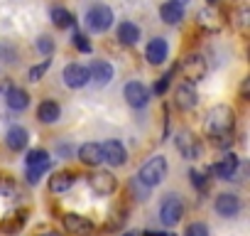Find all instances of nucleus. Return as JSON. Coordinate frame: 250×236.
I'll return each mask as SVG.
<instances>
[{"mask_svg": "<svg viewBox=\"0 0 250 236\" xmlns=\"http://www.w3.org/2000/svg\"><path fill=\"white\" fill-rule=\"evenodd\" d=\"M233 126H235V113L230 106H213L208 113H206V121H204V133L216 141V138H223V136H230L233 133Z\"/></svg>", "mask_w": 250, "mask_h": 236, "instance_id": "obj_1", "label": "nucleus"}, {"mask_svg": "<svg viewBox=\"0 0 250 236\" xmlns=\"http://www.w3.org/2000/svg\"><path fill=\"white\" fill-rule=\"evenodd\" d=\"M165 177H167V160H165L162 155L150 158V160L140 167V172H138V182L145 185L147 189H150V187H157Z\"/></svg>", "mask_w": 250, "mask_h": 236, "instance_id": "obj_2", "label": "nucleus"}, {"mask_svg": "<svg viewBox=\"0 0 250 236\" xmlns=\"http://www.w3.org/2000/svg\"><path fill=\"white\" fill-rule=\"evenodd\" d=\"M184 216V202L179 194H167L160 204V221L165 226H174Z\"/></svg>", "mask_w": 250, "mask_h": 236, "instance_id": "obj_3", "label": "nucleus"}, {"mask_svg": "<svg viewBox=\"0 0 250 236\" xmlns=\"http://www.w3.org/2000/svg\"><path fill=\"white\" fill-rule=\"evenodd\" d=\"M86 23L91 32H105L113 25V10L108 5H93L86 13Z\"/></svg>", "mask_w": 250, "mask_h": 236, "instance_id": "obj_4", "label": "nucleus"}, {"mask_svg": "<svg viewBox=\"0 0 250 236\" xmlns=\"http://www.w3.org/2000/svg\"><path fill=\"white\" fill-rule=\"evenodd\" d=\"M182 74H184V79H189V84H196V81H201L204 76H206V59L201 57V54H187L184 59H182Z\"/></svg>", "mask_w": 250, "mask_h": 236, "instance_id": "obj_5", "label": "nucleus"}, {"mask_svg": "<svg viewBox=\"0 0 250 236\" xmlns=\"http://www.w3.org/2000/svg\"><path fill=\"white\" fill-rule=\"evenodd\" d=\"M174 143H177V150H179L187 160H199V158H201V141H199L194 133L182 131Z\"/></svg>", "mask_w": 250, "mask_h": 236, "instance_id": "obj_6", "label": "nucleus"}, {"mask_svg": "<svg viewBox=\"0 0 250 236\" xmlns=\"http://www.w3.org/2000/svg\"><path fill=\"white\" fill-rule=\"evenodd\" d=\"M238 167H240V158L233 155V153H228L223 160L213 163V165L208 167V172H211L213 177H218V180H233L235 172H238Z\"/></svg>", "mask_w": 250, "mask_h": 236, "instance_id": "obj_7", "label": "nucleus"}, {"mask_svg": "<svg viewBox=\"0 0 250 236\" xmlns=\"http://www.w3.org/2000/svg\"><path fill=\"white\" fill-rule=\"evenodd\" d=\"M64 229H66L69 234H74V236H91V234L96 231V224H93L91 219H86V216L71 212V214L64 216Z\"/></svg>", "mask_w": 250, "mask_h": 236, "instance_id": "obj_8", "label": "nucleus"}, {"mask_svg": "<svg viewBox=\"0 0 250 236\" xmlns=\"http://www.w3.org/2000/svg\"><path fill=\"white\" fill-rule=\"evenodd\" d=\"M125 101H128L133 108H143L147 101H150V89L140 81H130V84H125Z\"/></svg>", "mask_w": 250, "mask_h": 236, "instance_id": "obj_9", "label": "nucleus"}, {"mask_svg": "<svg viewBox=\"0 0 250 236\" xmlns=\"http://www.w3.org/2000/svg\"><path fill=\"white\" fill-rule=\"evenodd\" d=\"M88 185H91V189H93L98 197H108V194H113L115 187H118V182H115V177H113L110 172H93L91 180H88Z\"/></svg>", "mask_w": 250, "mask_h": 236, "instance_id": "obj_10", "label": "nucleus"}, {"mask_svg": "<svg viewBox=\"0 0 250 236\" xmlns=\"http://www.w3.org/2000/svg\"><path fill=\"white\" fill-rule=\"evenodd\" d=\"M101 150H103V160H105L108 165H113V167H120V165H125V160H128V153H125L123 143H118V141L103 143Z\"/></svg>", "mask_w": 250, "mask_h": 236, "instance_id": "obj_11", "label": "nucleus"}, {"mask_svg": "<svg viewBox=\"0 0 250 236\" xmlns=\"http://www.w3.org/2000/svg\"><path fill=\"white\" fill-rule=\"evenodd\" d=\"M93 79L96 86H105L110 79H113V67L103 59H93L91 67H88V81Z\"/></svg>", "mask_w": 250, "mask_h": 236, "instance_id": "obj_12", "label": "nucleus"}, {"mask_svg": "<svg viewBox=\"0 0 250 236\" xmlns=\"http://www.w3.org/2000/svg\"><path fill=\"white\" fill-rule=\"evenodd\" d=\"M64 84L69 89H81L88 84V69L81 64H69L64 67Z\"/></svg>", "mask_w": 250, "mask_h": 236, "instance_id": "obj_13", "label": "nucleus"}, {"mask_svg": "<svg viewBox=\"0 0 250 236\" xmlns=\"http://www.w3.org/2000/svg\"><path fill=\"white\" fill-rule=\"evenodd\" d=\"M238 212H240V199H238L235 194L223 192V194L216 197V214H218V216L230 219V216H235Z\"/></svg>", "mask_w": 250, "mask_h": 236, "instance_id": "obj_14", "label": "nucleus"}, {"mask_svg": "<svg viewBox=\"0 0 250 236\" xmlns=\"http://www.w3.org/2000/svg\"><path fill=\"white\" fill-rule=\"evenodd\" d=\"M174 101H177V106H179L182 111H191V108H196V103H199V94H196V89H194L191 84H182V86L177 89V94H174Z\"/></svg>", "mask_w": 250, "mask_h": 236, "instance_id": "obj_15", "label": "nucleus"}, {"mask_svg": "<svg viewBox=\"0 0 250 236\" xmlns=\"http://www.w3.org/2000/svg\"><path fill=\"white\" fill-rule=\"evenodd\" d=\"M167 52H169L167 40L155 37V40H150V45H147V49H145V57H147L150 64H162V62L167 59Z\"/></svg>", "mask_w": 250, "mask_h": 236, "instance_id": "obj_16", "label": "nucleus"}, {"mask_svg": "<svg viewBox=\"0 0 250 236\" xmlns=\"http://www.w3.org/2000/svg\"><path fill=\"white\" fill-rule=\"evenodd\" d=\"M79 160L83 165H101L103 163V150H101V143H83L79 148Z\"/></svg>", "mask_w": 250, "mask_h": 236, "instance_id": "obj_17", "label": "nucleus"}, {"mask_svg": "<svg viewBox=\"0 0 250 236\" xmlns=\"http://www.w3.org/2000/svg\"><path fill=\"white\" fill-rule=\"evenodd\" d=\"M115 35H118L120 45L133 47V45H138V40H140V27H138V25H133V23H120Z\"/></svg>", "mask_w": 250, "mask_h": 236, "instance_id": "obj_18", "label": "nucleus"}, {"mask_svg": "<svg viewBox=\"0 0 250 236\" xmlns=\"http://www.w3.org/2000/svg\"><path fill=\"white\" fill-rule=\"evenodd\" d=\"M5 101H8V106H10L13 111H25V108L30 106V94H27L25 89H20V86H13V89L5 94Z\"/></svg>", "mask_w": 250, "mask_h": 236, "instance_id": "obj_19", "label": "nucleus"}, {"mask_svg": "<svg viewBox=\"0 0 250 236\" xmlns=\"http://www.w3.org/2000/svg\"><path fill=\"white\" fill-rule=\"evenodd\" d=\"M59 116H62V108H59L57 101H42L40 108H37V118L42 123H57Z\"/></svg>", "mask_w": 250, "mask_h": 236, "instance_id": "obj_20", "label": "nucleus"}, {"mask_svg": "<svg viewBox=\"0 0 250 236\" xmlns=\"http://www.w3.org/2000/svg\"><path fill=\"white\" fill-rule=\"evenodd\" d=\"M74 182H76V175L62 170V172H54V175H52V180H49V189H52V192H66V189H71Z\"/></svg>", "mask_w": 250, "mask_h": 236, "instance_id": "obj_21", "label": "nucleus"}, {"mask_svg": "<svg viewBox=\"0 0 250 236\" xmlns=\"http://www.w3.org/2000/svg\"><path fill=\"white\" fill-rule=\"evenodd\" d=\"M8 148L10 150H25V145H27V131L22 128V126H13L10 131H8Z\"/></svg>", "mask_w": 250, "mask_h": 236, "instance_id": "obj_22", "label": "nucleus"}, {"mask_svg": "<svg viewBox=\"0 0 250 236\" xmlns=\"http://www.w3.org/2000/svg\"><path fill=\"white\" fill-rule=\"evenodd\" d=\"M160 18H162L167 25H179V23L184 20V8H179V5H174V3H165V5L160 8Z\"/></svg>", "mask_w": 250, "mask_h": 236, "instance_id": "obj_23", "label": "nucleus"}, {"mask_svg": "<svg viewBox=\"0 0 250 236\" xmlns=\"http://www.w3.org/2000/svg\"><path fill=\"white\" fill-rule=\"evenodd\" d=\"M52 23H54L57 27H74V25H76V18H74L69 10H64V8H54V10H52Z\"/></svg>", "mask_w": 250, "mask_h": 236, "instance_id": "obj_24", "label": "nucleus"}, {"mask_svg": "<svg viewBox=\"0 0 250 236\" xmlns=\"http://www.w3.org/2000/svg\"><path fill=\"white\" fill-rule=\"evenodd\" d=\"M47 163H52L47 150L37 148V150H30V153H27V167H35V165H47Z\"/></svg>", "mask_w": 250, "mask_h": 236, "instance_id": "obj_25", "label": "nucleus"}, {"mask_svg": "<svg viewBox=\"0 0 250 236\" xmlns=\"http://www.w3.org/2000/svg\"><path fill=\"white\" fill-rule=\"evenodd\" d=\"M25 216H27V212H18V214H13L5 224H3V229L8 231V234H13V231H20V226L25 224Z\"/></svg>", "mask_w": 250, "mask_h": 236, "instance_id": "obj_26", "label": "nucleus"}, {"mask_svg": "<svg viewBox=\"0 0 250 236\" xmlns=\"http://www.w3.org/2000/svg\"><path fill=\"white\" fill-rule=\"evenodd\" d=\"M18 194V185L5 177V175H0V197H15Z\"/></svg>", "mask_w": 250, "mask_h": 236, "instance_id": "obj_27", "label": "nucleus"}, {"mask_svg": "<svg viewBox=\"0 0 250 236\" xmlns=\"http://www.w3.org/2000/svg\"><path fill=\"white\" fill-rule=\"evenodd\" d=\"M52 167V163H47V165H35V167H27V182L30 185H37L40 182V177L47 172Z\"/></svg>", "mask_w": 250, "mask_h": 236, "instance_id": "obj_28", "label": "nucleus"}, {"mask_svg": "<svg viewBox=\"0 0 250 236\" xmlns=\"http://www.w3.org/2000/svg\"><path fill=\"white\" fill-rule=\"evenodd\" d=\"M71 45H74L79 52H83V54H88V52H91V42H88V37H86V35H81V32H74Z\"/></svg>", "mask_w": 250, "mask_h": 236, "instance_id": "obj_29", "label": "nucleus"}, {"mask_svg": "<svg viewBox=\"0 0 250 236\" xmlns=\"http://www.w3.org/2000/svg\"><path fill=\"white\" fill-rule=\"evenodd\" d=\"M172 76H174V67H172V69H169V71H167V74H165V76H162V79L155 84V89H152V91H155L157 96H162V94L169 89V84H172Z\"/></svg>", "mask_w": 250, "mask_h": 236, "instance_id": "obj_30", "label": "nucleus"}, {"mask_svg": "<svg viewBox=\"0 0 250 236\" xmlns=\"http://www.w3.org/2000/svg\"><path fill=\"white\" fill-rule=\"evenodd\" d=\"M184 236H208V226H206V224H201V221H194V224H189V226H187Z\"/></svg>", "mask_w": 250, "mask_h": 236, "instance_id": "obj_31", "label": "nucleus"}, {"mask_svg": "<svg viewBox=\"0 0 250 236\" xmlns=\"http://www.w3.org/2000/svg\"><path fill=\"white\" fill-rule=\"evenodd\" d=\"M49 64H52V62L44 59V62H40L37 67H32V69H30V81H40V79L44 76V71L49 69Z\"/></svg>", "mask_w": 250, "mask_h": 236, "instance_id": "obj_32", "label": "nucleus"}, {"mask_svg": "<svg viewBox=\"0 0 250 236\" xmlns=\"http://www.w3.org/2000/svg\"><path fill=\"white\" fill-rule=\"evenodd\" d=\"M189 180H191V185H194V187H196L199 192H206V185H208V182H206V177H204L201 172H196V170H191V175H189Z\"/></svg>", "mask_w": 250, "mask_h": 236, "instance_id": "obj_33", "label": "nucleus"}, {"mask_svg": "<svg viewBox=\"0 0 250 236\" xmlns=\"http://www.w3.org/2000/svg\"><path fill=\"white\" fill-rule=\"evenodd\" d=\"M130 192L135 194V199H138V202H143V199L147 197V187H145V185H140L138 180H130Z\"/></svg>", "mask_w": 250, "mask_h": 236, "instance_id": "obj_34", "label": "nucleus"}, {"mask_svg": "<svg viewBox=\"0 0 250 236\" xmlns=\"http://www.w3.org/2000/svg\"><path fill=\"white\" fill-rule=\"evenodd\" d=\"M37 49H40L42 54H52V52H54V40L40 37V40H37Z\"/></svg>", "mask_w": 250, "mask_h": 236, "instance_id": "obj_35", "label": "nucleus"}, {"mask_svg": "<svg viewBox=\"0 0 250 236\" xmlns=\"http://www.w3.org/2000/svg\"><path fill=\"white\" fill-rule=\"evenodd\" d=\"M213 20H216V15H213V13H211V15H208V10H204V13H199V23H201L204 27H211V30H216L218 25H216Z\"/></svg>", "mask_w": 250, "mask_h": 236, "instance_id": "obj_36", "label": "nucleus"}, {"mask_svg": "<svg viewBox=\"0 0 250 236\" xmlns=\"http://www.w3.org/2000/svg\"><path fill=\"white\" fill-rule=\"evenodd\" d=\"M216 148H228L230 143H233V133L230 136H223V138H216V141H211Z\"/></svg>", "mask_w": 250, "mask_h": 236, "instance_id": "obj_37", "label": "nucleus"}, {"mask_svg": "<svg viewBox=\"0 0 250 236\" xmlns=\"http://www.w3.org/2000/svg\"><path fill=\"white\" fill-rule=\"evenodd\" d=\"M245 23H248V10L243 8V10H238V23H235V25H238V27H245Z\"/></svg>", "mask_w": 250, "mask_h": 236, "instance_id": "obj_38", "label": "nucleus"}, {"mask_svg": "<svg viewBox=\"0 0 250 236\" xmlns=\"http://www.w3.org/2000/svg\"><path fill=\"white\" fill-rule=\"evenodd\" d=\"M13 86H15V84H13L10 79H5V81H0V94H8V91H10Z\"/></svg>", "mask_w": 250, "mask_h": 236, "instance_id": "obj_39", "label": "nucleus"}, {"mask_svg": "<svg viewBox=\"0 0 250 236\" xmlns=\"http://www.w3.org/2000/svg\"><path fill=\"white\" fill-rule=\"evenodd\" d=\"M145 236H174V234H165V231H145Z\"/></svg>", "mask_w": 250, "mask_h": 236, "instance_id": "obj_40", "label": "nucleus"}, {"mask_svg": "<svg viewBox=\"0 0 250 236\" xmlns=\"http://www.w3.org/2000/svg\"><path fill=\"white\" fill-rule=\"evenodd\" d=\"M169 3H174V5H179V8H184L187 3H191V0H169Z\"/></svg>", "mask_w": 250, "mask_h": 236, "instance_id": "obj_41", "label": "nucleus"}, {"mask_svg": "<svg viewBox=\"0 0 250 236\" xmlns=\"http://www.w3.org/2000/svg\"><path fill=\"white\" fill-rule=\"evenodd\" d=\"M42 236H62V234H57V231H49V234H42Z\"/></svg>", "mask_w": 250, "mask_h": 236, "instance_id": "obj_42", "label": "nucleus"}, {"mask_svg": "<svg viewBox=\"0 0 250 236\" xmlns=\"http://www.w3.org/2000/svg\"><path fill=\"white\" fill-rule=\"evenodd\" d=\"M213 3H218V0H208V5H213Z\"/></svg>", "mask_w": 250, "mask_h": 236, "instance_id": "obj_43", "label": "nucleus"}, {"mask_svg": "<svg viewBox=\"0 0 250 236\" xmlns=\"http://www.w3.org/2000/svg\"><path fill=\"white\" fill-rule=\"evenodd\" d=\"M123 236H138V234H123Z\"/></svg>", "mask_w": 250, "mask_h": 236, "instance_id": "obj_44", "label": "nucleus"}]
</instances>
